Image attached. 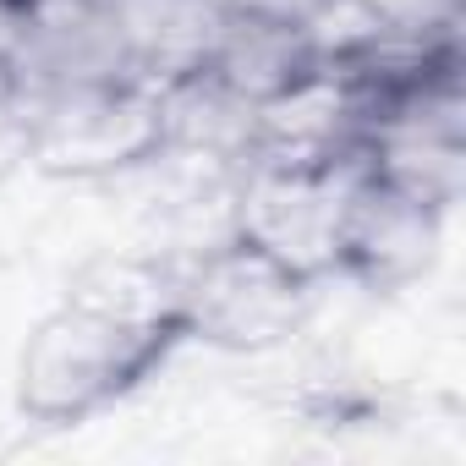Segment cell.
<instances>
[{"instance_id":"cell-10","label":"cell","mask_w":466,"mask_h":466,"mask_svg":"<svg viewBox=\"0 0 466 466\" xmlns=\"http://www.w3.org/2000/svg\"><path fill=\"white\" fill-rule=\"evenodd\" d=\"M373 28L400 39H461V0H357Z\"/></svg>"},{"instance_id":"cell-5","label":"cell","mask_w":466,"mask_h":466,"mask_svg":"<svg viewBox=\"0 0 466 466\" xmlns=\"http://www.w3.org/2000/svg\"><path fill=\"white\" fill-rule=\"evenodd\" d=\"M362 165H335V170H297V165H242V192H237V219L230 230L264 253L286 258L308 280L335 275V230H340V203L346 187Z\"/></svg>"},{"instance_id":"cell-2","label":"cell","mask_w":466,"mask_h":466,"mask_svg":"<svg viewBox=\"0 0 466 466\" xmlns=\"http://www.w3.org/2000/svg\"><path fill=\"white\" fill-rule=\"evenodd\" d=\"M313 291L319 280L230 230L176 275V313L187 324V346L253 357L286 346L308 324Z\"/></svg>"},{"instance_id":"cell-9","label":"cell","mask_w":466,"mask_h":466,"mask_svg":"<svg viewBox=\"0 0 466 466\" xmlns=\"http://www.w3.org/2000/svg\"><path fill=\"white\" fill-rule=\"evenodd\" d=\"M362 170L406 187L411 198L433 203V208H455L461 187H466V137H417V132H395V137H373L362 148Z\"/></svg>"},{"instance_id":"cell-11","label":"cell","mask_w":466,"mask_h":466,"mask_svg":"<svg viewBox=\"0 0 466 466\" xmlns=\"http://www.w3.org/2000/svg\"><path fill=\"white\" fill-rule=\"evenodd\" d=\"M28 165V88L0 50V170Z\"/></svg>"},{"instance_id":"cell-7","label":"cell","mask_w":466,"mask_h":466,"mask_svg":"<svg viewBox=\"0 0 466 466\" xmlns=\"http://www.w3.org/2000/svg\"><path fill=\"white\" fill-rule=\"evenodd\" d=\"M94 12L116 34L137 83H165L203 66L225 23V0H94Z\"/></svg>"},{"instance_id":"cell-4","label":"cell","mask_w":466,"mask_h":466,"mask_svg":"<svg viewBox=\"0 0 466 466\" xmlns=\"http://www.w3.org/2000/svg\"><path fill=\"white\" fill-rule=\"evenodd\" d=\"M444 208L411 198L406 187L357 170L340 203L335 230V275L357 280L362 291H406L417 286L444 248Z\"/></svg>"},{"instance_id":"cell-6","label":"cell","mask_w":466,"mask_h":466,"mask_svg":"<svg viewBox=\"0 0 466 466\" xmlns=\"http://www.w3.org/2000/svg\"><path fill=\"white\" fill-rule=\"evenodd\" d=\"M324 45L313 39V28L302 23H280L264 12H242V6H225V23L214 34V50L203 56V66L214 77H225L242 99L264 105L297 83H308L324 66Z\"/></svg>"},{"instance_id":"cell-8","label":"cell","mask_w":466,"mask_h":466,"mask_svg":"<svg viewBox=\"0 0 466 466\" xmlns=\"http://www.w3.org/2000/svg\"><path fill=\"white\" fill-rule=\"evenodd\" d=\"M154 105H159L165 154H192V159H214V165H242L248 159L258 105L242 99L208 66H192V72H176V77L154 83Z\"/></svg>"},{"instance_id":"cell-3","label":"cell","mask_w":466,"mask_h":466,"mask_svg":"<svg viewBox=\"0 0 466 466\" xmlns=\"http://www.w3.org/2000/svg\"><path fill=\"white\" fill-rule=\"evenodd\" d=\"M165 159L148 83H83L28 94V165L50 176H116Z\"/></svg>"},{"instance_id":"cell-1","label":"cell","mask_w":466,"mask_h":466,"mask_svg":"<svg viewBox=\"0 0 466 466\" xmlns=\"http://www.w3.org/2000/svg\"><path fill=\"white\" fill-rule=\"evenodd\" d=\"M187 346L170 291H77L50 308L17 357V411L39 428H77L159 379Z\"/></svg>"}]
</instances>
